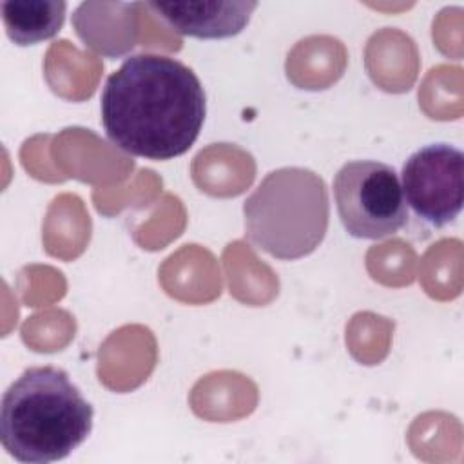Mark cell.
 I'll return each instance as SVG.
<instances>
[{
	"instance_id": "obj_7",
	"label": "cell",
	"mask_w": 464,
	"mask_h": 464,
	"mask_svg": "<svg viewBox=\"0 0 464 464\" xmlns=\"http://www.w3.org/2000/svg\"><path fill=\"white\" fill-rule=\"evenodd\" d=\"M5 33L16 45H33L53 38L65 22L63 0H5L2 2Z\"/></svg>"
},
{
	"instance_id": "obj_2",
	"label": "cell",
	"mask_w": 464,
	"mask_h": 464,
	"mask_svg": "<svg viewBox=\"0 0 464 464\" xmlns=\"http://www.w3.org/2000/svg\"><path fill=\"white\" fill-rule=\"evenodd\" d=\"M92 415L91 402L67 372L56 366H33L2 397L0 440L18 462H56L89 437Z\"/></svg>"
},
{
	"instance_id": "obj_3",
	"label": "cell",
	"mask_w": 464,
	"mask_h": 464,
	"mask_svg": "<svg viewBox=\"0 0 464 464\" xmlns=\"http://www.w3.org/2000/svg\"><path fill=\"white\" fill-rule=\"evenodd\" d=\"M243 214L252 245L276 259H301L324 239L328 190L314 170L281 167L268 172L245 199Z\"/></svg>"
},
{
	"instance_id": "obj_5",
	"label": "cell",
	"mask_w": 464,
	"mask_h": 464,
	"mask_svg": "<svg viewBox=\"0 0 464 464\" xmlns=\"http://www.w3.org/2000/svg\"><path fill=\"white\" fill-rule=\"evenodd\" d=\"M401 187L417 218L444 227L460 214L464 201V154L450 143H430L402 165Z\"/></svg>"
},
{
	"instance_id": "obj_4",
	"label": "cell",
	"mask_w": 464,
	"mask_h": 464,
	"mask_svg": "<svg viewBox=\"0 0 464 464\" xmlns=\"http://www.w3.org/2000/svg\"><path fill=\"white\" fill-rule=\"evenodd\" d=\"M334 198L343 227L359 239L393 236L408 221L399 174L382 161L344 163L334 178Z\"/></svg>"
},
{
	"instance_id": "obj_6",
	"label": "cell",
	"mask_w": 464,
	"mask_h": 464,
	"mask_svg": "<svg viewBox=\"0 0 464 464\" xmlns=\"http://www.w3.org/2000/svg\"><path fill=\"white\" fill-rule=\"evenodd\" d=\"M176 33L194 38H228L241 33L257 7L252 0H199L147 4Z\"/></svg>"
},
{
	"instance_id": "obj_1",
	"label": "cell",
	"mask_w": 464,
	"mask_h": 464,
	"mask_svg": "<svg viewBox=\"0 0 464 464\" xmlns=\"http://www.w3.org/2000/svg\"><path fill=\"white\" fill-rule=\"evenodd\" d=\"M102 123L121 150L154 160L185 154L199 136L207 102L190 67L163 54H134L109 74L102 91Z\"/></svg>"
}]
</instances>
